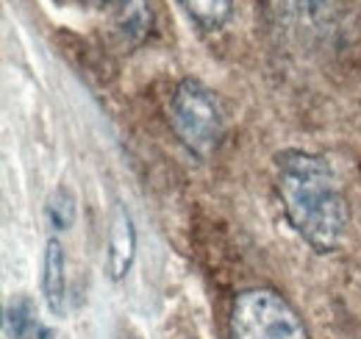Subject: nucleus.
Returning <instances> with one entry per match:
<instances>
[{
  "mask_svg": "<svg viewBox=\"0 0 361 339\" xmlns=\"http://www.w3.org/2000/svg\"><path fill=\"white\" fill-rule=\"evenodd\" d=\"M186 17L203 31V34H217L226 28V23L233 14L236 0H178Z\"/></svg>",
  "mask_w": 361,
  "mask_h": 339,
  "instance_id": "8",
  "label": "nucleus"
},
{
  "mask_svg": "<svg viewBox=\"0 0 361 339\" xmlns=\"http://www.w3.org/2000/svg\"><path fill=\"white\" fill-rule=\"evenodd\" d=\"M136 258V225L126 203H114V212L109 220V245H106V261L111 281H123Z\"/></svg>",
  "mask_w": 361,
  "mask_h": 339,
  "instance_id": "5",
  "label": "nucleus"
},
{
  "mask_svg": "<svg viewBox=\"0 0 361 339\" xmlns=\"http://www.w3.org/2000/svg\"><path fill=\"white\" fill-rule=\"evenodd\" d=\"M170 128L200 162L212 159L226 136V114L217 95L197 78H183L170 95Z\"/></svg>",
  "mask_w": 361,
  "mask_h": 339,
  "instance_id": "2",
  "label": "nucleus"
},
{
  "mask_svg": "<svg viewBox=\"0 0 361 339\" xmlns=\"http://www.w3.org/2000/svg\"><path fill=\"white\" fill-rule=\"evenodd\" d=\"M272 181L292 231L317 254H334L348 239L350 209L339 175L325 156L281 150L272 159Z\"/></svg>",
  "mask_w": 361,
  "mask_h": 339,
  "instance_id": "1",
  "label": "nucleus"
},
{
  "mask_svg": "<svg viewBox=\"0 0 361 339\" xmlns=\"http://www.w3.org/2000/svg\"><path fill=\"white\" fill-rule=\"evenodd\" d=\"M231 339H312L298 309L270 287L242 290L231 303Z\"/></svg>",
  "mask_w": 361,
  "mask_h": 339,
  "instance_id": "3",
  "label": "nucleus"
},
{
  "mask_svg": "<svg viewBox=\"0 0 361 339\" xmlns=\"http://www.w3.org/2000/svg\"><path fill=\"white\" fill-rule=\"evenodd\" d=\"M67 261H64V248L59 237H50L45 242V258H42V295L47 300V309L53 314L61 311L64 303V290H67Z\"/></svg>",
  "mask_w": 361,
  "mask_h": 339,
  "instance_id": "7",
  "label": "nucleus"
},
{
  "mask_svg": "<svg viewBox=\"0 0 361 339\" xmlns=\"http://www.w3.org/2000/svg\"><path fill=\"white\" fill-rule=\"evenodd\" d=\"M3 331L6 339H47L50 331L37 314L34 300L25 295L8 300L6 311H3Z\"/></svg>",
  "mask_w": 361,
  "mask_h": 339,
  "instance_id": "6",
  "label": "nucleus"
},
{
  "mask_svg": "<svg viewBox=\"0 0 361 339\" xmlns=\"http://www.w3.org/2000/svg\"><path fill=\"white\" fill-rule=\"evenodd\" d=\"M75 206H78V203H75L73 189H67V186H56L45 203V214H47L50 228L59 231V234H61V231H70L73 222H75V214H78Z\"/></svg>",
  "mask_w": 361,
  "mask_h": 339,
  "instance_id": "9",
  "label": "nucleus"
},
{
  "mask_svg": "<svg viewBox=\"0 0 361 339\" xmlns=\"http://www.w3.org/2000/svg\"><path fill=\"white\" fill-rule=\"evenodd\" d=\"M106 34L123 53H131L147 40L153 28V8L147 0H100Z\"/></svg>",
  "mask_w": 361,
  "mask_h": 339,
  "instance_id": "4",
  "label": "nucleus"
}]
</instances>
